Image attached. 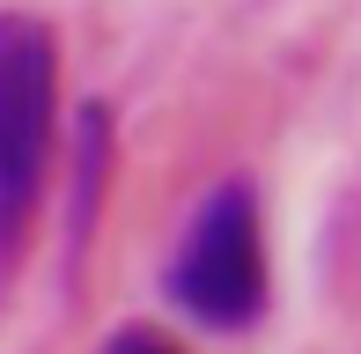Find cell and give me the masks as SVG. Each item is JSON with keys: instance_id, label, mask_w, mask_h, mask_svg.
<instances>
[{"instance_id": "obj_2", "label": "cell", "mask_w": 361, "mask_h": 354, "mask_svg": "<svg viewBox=\"0 0 361 354\" xmlns=\"http://www.w3.org/2000/svg\"><path fill=\"white\" fill-rule=\"evenodd\" d=\"M59 140V44L37 15H0V266H15L23 229L44 200Z\"/></svg>"}, {"instance_id": "obj_1", "label": "cell", "mask_w": 361, "mask_h": 354, "mask_svg": "<svg viewBox=\"0 0 361 354\" xmlns=\"http://www.w3.org/2000/svg\"><path fill=\"white\" fill-rule=\"evenodd\" d=\"M266 221L243 177H221L192 207L185 236L170 251V303L207 332H243L266 317Z\"/></svg>"}, {"instance_id": "obj_3", "label": "cell", "mask_w": 361, "mask_h": 354, "mask_svg": "<svg viewBox=\"0 0 361 354\" xmlns=\"http://www.w3.org/2000/svg\"><path fill=\"white\" fill-rule=\"evenodd\" d=\"M96 354H185L177 340H162V332H147V325H126V332H111Z\"/></svg>"}]
</instances>
